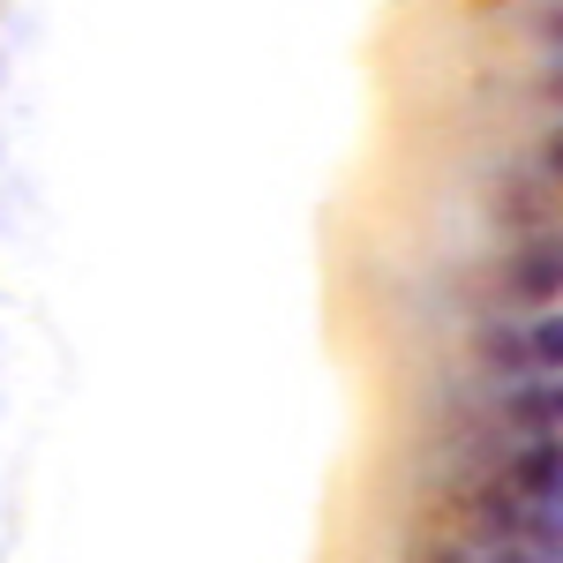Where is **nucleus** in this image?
Segmentation results:
<instances>
[{
  "instance_id": "2",
  "label": "nucleus",
  "mask_w": 563,
  "mask_h": 563,
  "mask_svg": "<svg viewBox=\"0 0 563 563\" xmlns=\"http://www.w3.org/2000/svg\"><path fill=\"white\" fill-rule=\"evenodd\" d=\"M556 271H563L556 256H533V271H526V286H533V294H549V286H556Z\"/></svg>"
},
{
  "instance_id": "1",
  "label": "nucleus",
  "mask_w": 563,
  "mask_h": 563,
  "mask_svg": "<svg viewBox=\"0 0 563 563\" xmlns=\"http://www.w3.org/2000/svg\"><path fill=\"white\" fill-rule=\"evenodd\" d=\"M533 353H541L549 368H563V316H549V323L533 331Z\"/></svg>"
}]
</instances>
